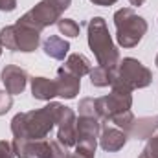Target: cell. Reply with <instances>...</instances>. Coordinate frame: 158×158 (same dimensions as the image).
Returning a JSON list of instances; mask_svg holds the SVG:
<instances>
[{
    "instance_id": "cb8c5ba5",
    "label": "cell",
    "mask_w": 158,
    "mask_h": 158,
    "mask_svg": "<svg viewBox=\"0 0 158 158\" xmlns=\"http://www.w3.org/2000/svg\"><path fill=\"white\" fill-rule=\"evenodd\" d=\"M52 149H53V158H66L68 151L64 145H61L59 142H52Z\"/></svg>"
},
{
    "instance_id": "8992f818",
    "label": "cell",
    "mask_w": 158,
    "mask_h": 158,
    "mask_svg": "<svg viewBox=\"0 0 158 158\" xmlns=\"http://www.w3.org/2000/svg\"><path fill=\"white\" fill-rule=\"evenodd\" d=\"M132 107V92L121 85H112V92L103 98H96V110L99 119L110 121L116 114L127 112Z\"/></svg>"
},
{
    "instance_id": "ffe728a7",
    "label": "cell",
    "mask_w": 158,
    "mask_h": 158,
    "mask_svg": "<svg viewBox=\"0 0 158 158\" xmlns=\"http://www.w3.org/2000/svg\"><path fill=\"white\" fill-rule=\"evenodd\" d=\"M79 116H94V118H99L98 116V110H96V99L94 98H83L79 101Z\"/></svg>"
},
{
    "instance_id": "7a4b0ae2",
    "label": "cell",
    "mask_w": 158,
    "mask_h": 158,
    "mask_svg": "<svg viewBox=\"0 0 158 158\" xmlns=\"http://www.w3.org/2000/svg\"><path fill=\"white\" fill-rule=\"evenodd\" d=\"M86 37H88V46L98 61L99 66L105 68H118L119 64V50L112 42L107 20L103 17H94L86 24Z\"/></svg>"
},
{
    "instance_id": "8fae6325",
    "label": "cell",
    "mask_w": 158,
    "mask_h": 158,
    "mask_svg": "<svg viewBox=\"0 0 158 158\" xmlns=\"http://www.w3.org/2000/svg\"><path fill=\"white\" fill-rule=\"evenodd\" d=\"M55 85H57V96L64 98V99H74L81 90V79L74 74H70L64 66H61L57 70Z\"/></svg>"
},
{
    "instance_id": "4fadbf2b",
    "label": "cell",
    "mask_w": 158,
    "mask_h": 158,
    "mask_svg": "<svg viewBox=\"0 0 158 158\" xmlns=\"http://www.w3.org/2000/svg\"><path fill=\"white\" fill-rule=\"evenodd\" d=\"M31 96L39 101H52L57 96L55 79L48 77H33L31 79Z\"/></svg>"
},
{
    "instance_id": "4316f807",
    "label": "cell",
    "mask_w": 158,
    "mask_h": 158,
    "mask_svg": "<svg viewBox=\"0 0 158 158\" xmlns=\"http://www.w3.org/2000/svg\"><path fill=\"white\" fill-rule=\"evenodd\" d=\"M92 4H96V6H112V4H116L118 0H90Z\"/></svg>"
},
{
    "instance_id": "30bf717a",
    "label": "cell",
    "mask_w": 158,
    "mask_h": 158,
    "mask_svg": "<svg viewBox=\"0 0 158 158\" xmlns=\"http://www.w3.org/2000/svg\"><path fill=\"white\" fill-rule=\"evenodd\" d=\"M0 79L4 83V88L11 96H17V94H22L28 85V72L17 64H6L2 68Z\"/></svg>"
},
{
    "instance_id": "ba28073f",
    "label": "cell",
    "mask_w": 158,
    "mask_h": 158,
    "mask_svg": "<svg viewBox=\"0 0 158 158\" xmlns=\"http://www.w3.org/2000/svg\"><path fill=\"white\" fill-rule=\"evenodd\" d=\"M57 142L61 145H64L66 149L76 147L77 143V118L76 112L70 107L61 109L59 114V121H57Z\"/></svg>"
},
{
    "instance_id": "4dcf8cb0",
    "label": "cell",
    "mask_w": 158,
    "mask_h": 158,
    "mask_svg": "<svg viewBox=\"0 0 158 158\" xmlns=\"http://www.w3.org/2000/svg\"><path fill=\"white\" fill-rule=\"evenodd\" d=\"M0 55H2V44H0Z\"/></svg>"
},
{
    "instance_id": "277c9868",
    "label": "cell",
    "mask_w": 158,
    "mask_h": 158,
    "mask_svg": "<svg viewBox=\"0 0 158 158\" xmlns=\"http://www.w3.org/2000/svg\"><path fill=\"white\" fill-rule=\"evenodd\" d=\"M0 44L9 52H35L40 44V31L28 28L20 22L6 26L0 30Z\"/></svg>"
},
{
    "instance_id": "9a60e30c",
    "label": "cell",
    "mask_w": 158,
    "mask_h": 158,
    "mask_svg": "<svg viewBox=\"0 0 158 158\" xmlns=\"http://www.w3.org/2000/svg\"><path fill=\"white\" fill-rule=\"evenodd\" d=\"M158 129V116L156 118H134V123L129 131V136L136 138V140H145L151 138L153 132Z\"/></svg>"
},
{
    "instance_id": "44dd1931",
    "label": "cell",
    "mask_w": 158,
    "mask_h": 158,
    "mask_svg": "<svg viewBox=\"0 0 158 158\" xmlns=\"http://www.w3.org/2000/svg\"><path fill=\"white\" fill-rule=\"evenodd\" d=\"M138 158H158V134L147 138V143Z\"/></svg>"
},
{
    "instance_id": "d4e9b609",
    "label": "cell",
    "mask_w": 158,
    "mask_h": 158,
    "mask_svg": "<svg viewBox=\"0 0 158 158\" xmlns=\"http://www.w3.org/2000/svg\"><path fill=\"white\" fill-rule=\"evenodd\" d=\"M50 2H52V4L61 11V13H64V11L70 7V4H72V0H50Z\"/></svg>"
},
{
    "instance_id": "7402d4cb",
    "label": "cell",
    "mask_w": 158,
    "mask_h": 158,
    "mask_svg": "<svg viewBox=\"0 0 158 158\" xmlns=\"http://www.w3.org/2000/svg\"><path fill=\"white\" fill-rule=\"evenodd\" d=\"M11 107H13V96H11L6 88L0 90V116L7 114Z\"/></svg>"
},
{
    "instance_id": "83f0119b",
    "label": "cell",
    "mask_w": 158,
    "mask_h": 158,
    "mask_svg": "<svg viewBox=\"0 0 158 158\" xmlns=\"http://www.w3.org/2000/svg\"><path fill=\"white\" fill-rule=\"evenodd\" d=\"M66 158H90V156H85V155H79V153H76V151H74V153H68V155H66Z\"/></svg>"
},
{
    "instance_id": "7c38bea8",
    "label": "cell",
    "mask_w": 158,
    "mask_h": 158,
    "mask_svg": "<svg viewBox=\"0 0 158 158\" xmlns=\"http://www.w3.org/2000/svg\"><path fill=\"white\" fill-rule=\"evenodd\" d=\"M127 138H129V134L123 132L118 127H105L101 131V134H99V145H101L103 151L116 153V151L125 147Z\"/></svg>"
},
{
    "instance_id": "3957f363",
    "label": "cell",
    "mask_w": 158,
    "mask_h": 158,
    "mask_svg": "<svg viewBox=\"0 0 158 158\" xmlns=\"http://www.w3.org/2000/svg\"><path fill=\"white\" fill-rule=\"evenodd\" d=\"M114 26H116V40L123 48L138 46L149 28L147 20L140 17L132 7H121L114 13Z\"/></svg>"
},
{
    "instance_id": "484cf974",
    "label": "cell",
    "mask_w": 158,
    "mask_h": 158,
    "mask_svg": "<svg viewBox=\"0 0 158 158\" xmlns=\"http://www.w3.org/2000/svg\"><path fill=\"white\" fill-rule=\"evenodd\" d=\"M17 7V0H0V11H13Z\"/></svg>"
},
{
    "instance_id": "5bb4252c",
    "label": "cell",
    "mask_w": 158,
    "mask_h": 158,
    "mask_svg": "<svg viewBox=\"0 0 158 158\" xmlns=\"http://www.w3.org/2000/svg\"><path fill=\"white\" fill-rule=\"evenodd\" d=\"M42 50L48 57L57 59V61H64V57L70 52V42L64 40L63 37H59V35H50L42 42Z\"/></svg>"
},
{
    "instance_id": "f546056e",
    "label": "cell",
    "mask_w": 158,
    "mask_h": 158,
    "mask_svg": "<svg viewBox=\"0 0 158 158\" xmlns=\"http://www.w3.org/2000/svg\"><path fill=\"white\" fill-rule=\"evenodd\" d=\"M155 64H156V68H158V55H156V61H155Z\"/></svg>"
},
{
    "instance_id": "d6986e66",
    "label": "cell",
    "mask_w": 158,
    "mask_h": 158,
    "mask_svg": "<svg viewBox=\"0 0 158 158\" xmlns=\"http://www.w3.org/2000/svg\"><path fill=\"white\" fill-rule=\"evenodd\" d=\"M110 121H112L118 129H121L123 132H127V134H129V131H131V127H132V123H134V114H132L131 110H127V112L116 114Z\"/></svg>"
},
{
    "instance_id": "603a6c76",
    "label": "cell",
    "mask_w": 158,
    "mask_h": 158,
    "mask_svg": "<svg viewBox=\"0 0 158 158\" xmlns=\"http://www.w3.org/2000/svg\"><path fill=\"white\" fill-rule=\"evenodd\" d=\"M0 158H15L13 145L6 140H0Z\"/></svg>"
},
{
    "instance_id": "5b68a950",
    "label": "cell",
    "mask_w": 158,
    "mask_h": 158,
    "mask_svg": "<svg viewBox=\"0 0 158 158\" xmlns=\"http://www.w3.org/2000/svg\"><path fill=\"white\" fill-rule=\"evenodd\" d=\"M153 81L151 70L142 64L138 59L134 57H125L123 61H119L118 64V76H116V85L125 86L127 90H136V88H145L149 86Z\"/></svg>"
},
{
    "instance_id": "6da1fadb",
    "label": "cell",
    "mask_w": 158,
    "mask_h": 158,
    "mask_svg": "<svg viewBox=\"0 0 158 158\" xmlns=\"http://www.w3.org/2000/svg\"><path fill=\"white\" fill-rule=\"evenodd\" d=\"M63 105L50 101L46 107L30 110V112H19L11 119V132L17 140H46V136L52 132V129L57 125L59 114Z\"/></svg>"
},
{
    "instance_id": "e0dca14e",
    "label": "cell",
    "mask_w": 158,
    "mask_h": 158,
    "mask_svg": "<svg viewBox=\"0 0 158 158\" xmlns=\"http://www.w3.org/2000/svg\"><path fill=\"white\" fill-rule=\"evenodd\" d=\"M90 83H92V86H99V88H103V86H112L114 85V81H116V76H118V68H105V66H94L92 70H90Z\"/></svg>"
},
{
    "instance_id": "52a82bcc",
    "label": "cell",
    "mask_w": 158,
    "mask_h": 158,
    "mask_svg": "<svg viewBox=\"0 0 158 158\" xmlns=\"http://www.w3.org/2000/svg\"><path fill=\"white\" fill-rule=\"evenodd\" d=\"M61 11L50 2V0H40L39 4H35L28 13H24L17 22L28 26V28H33L37 31H42L44 28L52 26V24H57V20L61 19Z\"/></svg>"
},
{
    "instance_id": "9c48e42d",
    "label": "cell",
    "mask_w": 158,
    "mask_h": 158,
    "mask_svg": "<svg viewBox=\"0 0 158 158\" xmlns=\"http://www.w3.org/2000/svg\"><path fill=\"white\" fill-rule=\"evenodd\" d=\"M13 153L17 158H53L52 142L48 140H17L13 138Z\"/></svg>"
},
{
    "instance_id": "2e32d148",
    "label": "cell",
    "mask_w": 158,
    "mask_h": 158,
    "mask_svg": "<svg viewBox=\"0 0 158 158\" xmlns=\"http://www.w3.org/2000/svg\"><path fill=\"white\" fill-rule=\"evenodd\" d=\"M63 66H64L70 74L77 76L79 79L83 77V76H86V74H90V70H92L90 61H88L83 53H70V55L66 57V61H64Z\"/></svg>"
},
{
    "instance_id": "ac0fdd59",
    "label": "cell",
    "mask_w": 158,
    "mask_h": 158,
    "mask_svg": "<svg viewBox=\"0 0 158 158\" xmlns=\"http://www.w3.org/2000/svg\"><path fill=\"white\" fill-rule=\"evenodd\" d=\"M57 28H59L61 35H64V37H70V39L79 37V24L74 19H59Z\"/></svg>"
},
{
    "instance_id": "f1b7e54d",
    "label": "cell",
    "mask_w": 158,
    "mask_h": 158,
    "mask_svg": "<svg viewBox=\"0 0 158 158\" xmlns=\"http://www.w3.org/2000/svg\"><path fill=\"white\" fill-rule=\"evenodd\" d=\"M129 2H131V6H143L145 0H129Z\"/></svg>"
}]
</instances>
